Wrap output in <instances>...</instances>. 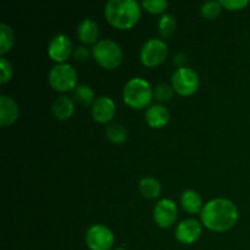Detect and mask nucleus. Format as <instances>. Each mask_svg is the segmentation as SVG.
<instances>
[{
  "label": "nucleus",
  "mask_w": 250,
  "mask_h": 250,
  "mask_svg": "<svg viewBox=\"0 0 250 250\" xmlns=\"http://www.w3.org/2000/svg\"><path fill=\"white\" fill-rule=\"evenodd\" d=\"M90 54H92V51H90L87 46L81 45L73 49L72 55L73 58H75V60L80 61V62H84V61H87L88 59H89Z\"/></svg>",
  "instance_id": "28"
},
{
  "label": "nucleus",
  "mask_w": 250,
  "mask_h": 250,
  "mask_svg": "<svg viewBox=\"0 0 250 250\" xmlns=\"http://www.w3.org/2000/svg\"><path fill=\"white\" fill-rule=\"evenodd\" d=\"M170 112L164 105L154 104L149 106L146 111V121L149 127L154 129H160L168 124Z\"/></svg>",
  "instance_id": "14"
},
{
  "label": "nucleus",
  "mask_w": 250,
  "mask_h": 250,
  "mask_svg": "<svg viewBox=\"0 0 250 250\" xmlns=\"http://www.w3.org/2000/svg\"><path fill=\"white\" fill-rule=\"evenodd\" d=\"M173 93H175V90H173L172 85L167 84V83H159L154 88V98L161 103L168 102V100L172 99Z\"/></svg>",
  "instance_id": "24"
},
{
  "label": "nucleus",
  "mask_w": 250,
  "mask_h": 250,
  "mask_svg": "<svg viewBox=\"0 0 250 250\" xmlns=\"http://www.w3.org/2000/svg\"><path fill=\"white\" fill-rule=\"evenodd\" d=\"M19 106L12 98L7 95L0 97V126L7 127L14 125L19 119Z\"/></svg>",
  "instance_id": "13"
},
{
  "label": "nucleus",
  "mask_w": 250,
  "mask_h": 250,
  "mask_svg": "<svg viewBox=\"0 0 250 250\" xmlns=\"http://www.w3.org/2000/svg\"><path fill=\"white\" fill-rule=\"evenodd\" d=\"M200 219L202 224L210 231H229L238 221V209L231 200L216 198L204 205Z\"/></svg>",
  "instance_id": "1"
},
{
  "label": "nucleus",
  "mask_w": 250,
  "mask_h": 250,
  "mask_svg": "<svg viewBox=\"0 0 250 250\" xmlns=\"http://www.w3.org/2000/svg\"><path fill=\"white\" fill-rule=\"evenodd\" d=\"M105 136L114 144H122L127 141L126 128L120 124L109 125L105 129Z\"/></svg>",
  "instance_id": "21"
},
{
  "label": "nucleus",
  "mask_w": 250,
  "mask_h": 250,
  "mask_svg": "<svg viewBox=\"0 0 250 250\" xmlns=\"http://www.w3.org/2000/svg\"><path fill=\"white\" fill-rule=\"evenodd\" d=\"M116 112V105L110 97L98 98L92 105V117L98 124H107L111 121Z\"/></svg>",
  "instance_id": "12"
},
{
  "label": "nucleus",
  "mask_w": 250,
  "mask_h": 250,
  "mask_svg": "<svg viewBox=\"0 0 250 250\" xmlns=\"http://www.w3.org/2000/svg\"><path fill=\"white\" fill-rule=\"evenodd\" d=\"M92 56L98 65L105 70L111 71L121 65L124 53L116 42L111 39H103L93 46Z\"/></svg>",
  "instance_id": "4"
},
{
  "label": "nucleus",
  "mask_w": 250,
  "mask_h": 250,
  "mask_svg": "<svg viewBox=\"0 0 250 250\" xmlns=\"http://www.w3.org/2000/svg\"><path fill=\"white\" fill-rule=\"evenodd\" d=\"M73 95H75L76 100H77L80 104L84 105V106H88V105H93L95 99L94 90L87 84H81L77 85L75 90H73Z\"/></svg>",
  "instance_id": "22"
},
{
  "label": "nucleus",
  "mask_w": 250,
  "mask_h": 250,
  "mask_svg": "<svg viewBox=\"0 0 250 250\" xmlns=\"http://www.w3.org/2000/svg\"><path fill=\"white\" fill-rule=\"evenodd\" d=\"M222 4L221 1H207L202 5V9H200V12H202V16L207 20H214L221 14L222 11Z\"/></svg>",
  "instance_id": "23"
},
{
  "label": "nucleus",
  "mask_w": 250,
  "mask_h": 250,
  "mask_svg": "<svg viewBox=\"0 0 250 250\" xmlns=\"http://www.w3.org/2000/svg\"><path fill=\"white\" fill-rule=\"evenodd\" d=\"M142 6L144 10L153 15L163 14L168 6V2L166 0H143Z\"/></svg>",
  "instance_id": "25"
},
{
  "label": "nucleus",
  "mask_w": 250,
  "mask_h": 250,
  "mask_svg": "<svg viewBox=\"0 0 250 250\" xmlns=\"http://www.w3.org/2000/svg\"><path fill=\"white\" fill-rule=\"evenodd\" d=\"M180 202L182 209L185 210L186 212L192 215L199 214V212H202L203 208H204L200 194L193 189L185 190V192L181 194Z\"/></svg>",
  "instance_id": "16"
},
{
  "label": "nucleus",
  "mask_w": 250,
  "mask_h": 250,
  "mask_svg": "<svg viewBox=\"0 0 250 250\" xmlns=\"http://www.w3.org/2000/svg\"><path fill=\"white\" fill-rule=\"evenodd\" d=\"M73 54L72 42L66 34H56L48 45L49 58L56 63H65V61Z\"/></svg>",
  "instance_id": "10"
},
{
  "label": "nucleus",
  "mask_w": 250,
  "mask_h": 250,
  "mask_svg": "<svg viewBox=\"0 0 250 250\" xmlns=\"http://www.w3.org/2000/svg\"><path fill=\"white\" fill-rule=\"evenodd\" d=\"M106 21L117 29H131L139 21L141 5L136 0H110L104 10Z\"/></svg>",
  "instance_id": "2"
},
{
  "label": "nucleus",
  "mask_w": 250,
  "mask_h": 250,
  "mask_svg": "<svg viewBox=\"0 0 250 250\" xmlns=\"http://www.w3.org/2000/svg\"><path fill=\"white\" fill-rule=\"evenodd\" d=\"M15 36L12 32L11 27L7 26L6 23L0 24V54L5 55L11 50L14 46Z\"/></svg>",
  "instance_id": "20"
},
{
  "label": "nucleus",
  "mask_w": 250,
  "mask_h": 250,
  "mask_svg": "<svg viewBox=\"0 0 250 250\" xmlns=\"http://www.w3.org/2000/svg\"><path fill=\"white\" fill-rule=\"evenodd\" d=\"M222 7H225L229 11H239V10L246 9L249 5V0H220Z\"/></svg>",
  "instance_id": "27"
},
{
  "label": "nucleus",
  "mask_w": 250,
  "mask_h": 250,
  "mask_svg": "<svg viewBox=\"0 0 250 250\" xmlns=\"http://www.w3.org/2000/svg\"><path fill=\"white\" fill-rule=\"evenodd\" d=\"M186 60H187V59H186L185 54L180 53L177 54V55H175V60H173V62L178 66V68H181V67H185L183 65L186 63Z\"/></svg>",
  "instance_id": "29"
},
{
  "label": "nucleus",
  "mask_w": 250,
  "mask_h": 250,
  "mask_svg": "<svg viewBox=\"0 0 250 250\" xmlns=\"http://www.w3.org/2000/svg\"><path fill=\"white\" fill-rule=\"evenodd\" d=\"M124 102L134 110H142L150 104L154 98V88L150 83L141 77H133L125 84L122 92Z\"/></svg>",
  "instance_id": "3"
},
{
  "label": "nucleus",
  "mask_w": 250,
  "mask_h": 250,
  "mask_svg": "<svg viewBox=\"0 0 250 250\" xmlns=\"http://www.w3.org/2000/svg\"><path fill=\"white\" fill-rule=\"evenodd\" d=\"M203 232V224L195 219L183 220L177 225L175 231L176 239L182 244H193L200 238Z\"/></svg>",
  "instance_id": "11"
},
{
  "label": "nucleus",
  "mask_w": 250,
  "mask_h": 250,
  "mask_svg": "<svg viewBox=\"0 0 250 250\" xmlns=\"http://www.w3.org/2000/svg\"><path fill=\"white\" fill-rule=\"evenodd\" d=\"M115 250H126V249H122V248H117V249H115Z\"/></svg>",
  "instance_id": "30"
},
{
  "label": "nucleus",
  "mask_w": 250,
  "mask_h": 250,
  "mask_svg": "<svg viewBox=\"0 0 250 250\" xmlns=\"http://www.w3.org/2000/svg\"><path fill=\"white\" fill-rule=\"evenodd\" d=\"M12 77V67L11 63L1 56L0 58V83L1 84H6Z\"/></svg>",
  "instance_id": "26"
},
{
  "label": "nucleus",
  "mask_w": 250,
  "mask_h": 250,
  "mask_svg": "<svg viewBox=\"0 0 250 250\" xmlns=\"http://www.w3.org/2000/svg\"><path fill=\"white\" fill-rule=\"evenodd\" d=\"M168 54L167 45L164 41L156 38L149 39L139 51V59L146 67H156L166 60Z\"/></svg>",
  "instance_id": "7"
},
{
  "label": "nucleus",
  "mask_w": 250,
  "mask_h": 250,
  "mask_svg": "<svg viewBox=\"0 0 250 250\" xmlns=\"http://www.w3.org/2000/svg\"><path fill=\"white\" fill-rule=\"evenodd\" d=\"M77 72L70 63H56L49 72L48 81L55 92L67 93L77 88Z\"/></svg>",
  "instance_id": "5"
},
{
  "label": "nucleus",
  "mask_w": 250,
  "mask_h": 250,
  "mask_svg": "<svg viewBox=\"0 0 250 250\" xmlns=\"http://www.w3.org/2000/svg\"><path fill=\"white\" fill-rule=\"evenodd\" d=\"M199 77L197 72L189 67H181L173 72L171 85L177 94L182 97H190L199 88Z\"/></svg>",
  "instance_id": "6"
},
{
  "label": "nucleus",
  "mask_w": 250,
  "mask_h": 250,
  "mask_svg": "<svg viewBox=\"0 0 250 250\" xmlns=\"http://www.w3.org/2000/svg\"><path fill=\"white\" fill-rule=\"evenodd\" d=\"M177 207L171 199H161L156 203L153 211L154 222L160 229H170L177 220Z\"/></svg>",
  "instance_id": "9"
},
{
  "label": "nucleus",
  "mask_w": 250,
  "mask_h": 250,
  "mask_svg": "<svg viewBox=\"0 0 250 250\" xmlns=\"http://www.w3.org/2000/svg\"><path fill=\"white\" fill-rule=\"evenodd\" d=\"M139 192L146 199H156L160 197L161 185L156 178L144 177L139 182Z\"/></svg>",
  "instance_id": "18"
},
{
  "label": "nucleus",
  "mask_w": 250,
  "mask_h": 250,
  "mask_svg": "<svg viewBox=\"0 0 250 250\" xmlns=\"http://www.w3.org/2000/svg\"><path fill=\"white\" fill-rule=\"evenodd\" d=\"M51 111L56 119L60 120V121H65V120L70 119L75 112V103L71 98L62 95L53 103Z\"/></svg>",
  "instance_id": "17"
},
{
  "label": "nucleus",
  "mask_w": 250,
  "mask_h": 250,
  "mask_svg": "<svg viewBox=\"0 0 250 250\" xmlns=\"http://www.w3.org/2000/svg\"><path fill=\"white\" fill-rule=\"evenodd\" d=\"M77 36L84 45H90V44L95 45L99 37V26L92 19L82 20L77 27Z\"/></svg>",
  "instance_id": "15"
},
{
  "label": "nucleus",
  "mask_w": 250,
  "mask_h": 250,
  "mask_svg": "<svg viewBox=\"0 0 250 250\" xmlns=\"http://www.w3.org/2000/svg\"><path fill=\"white\" fill-rule=\"evenodd\" d=\"M114 242V233L104 225H93L85 232V244L90 250H110Z\"/></svg>",
  "instance_id": "8"
},
{
  "label": "nucleus",
  "mask_w": 250,
  "mask_h": 250,
  "mask_svg": "<svg viewBox=\"0 0 250 250\" xmlns=\"http://www.w3.org/2000/svg\"><path fill=\"white\" fill-rule=\"evenodd\" d=\"M176 19L170 14H164L158 22L159 33L164 39L172 38L176 32Z\"/></svg>",
  "instance_id": "19"
}]
</instances>
